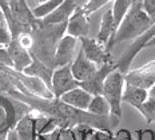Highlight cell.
<instances>
[{
	"instance_id": "cell-1",
	"label": "cell",
	"mask_w": 155,
	"mask_h": 140,
	"mask_svg": "<svg viewBox=\"0 0 155 140\" xmlns=\"http://www.w3.org/2000/svg\"><path fill=\"white\" fill-rule=\"evenodd\" d=\"M8 95L28 104L41 115L54 118L58 122L59 128H74V127L79 124H87L91 125L95 129L112 131L120 122V119L115 118L112 115L108 116V118H104V116L90 113L87 111L74 108L68 104L63 103L59 97L41 99V97H36L32 95H25V93H21L20 91L14 88L8 91Z\"/></svg>"
},
{
	"instance_id": "cell-2",
	"label": "cell",
	"mask_w": 155,
	"mask_h": 140,
	"mask_svg": "<svg viewBox=\"0 0 155 140\" xmlns=\"http://www.w3.org/2000/svg\"><path fill=\"white\" fill-rule=\"evenodd\" d=\"M66 31L67 23L43 24L40 20L38 27L31 31L34 36V45L31 48L32 56L55 70V52L60 39L66 35Z\"/></svg>"
},
{
	"instance_id": "cell-3",
	"label": "cell",
	"mask_w": 155,
	"mask_h": 140,
	"mask_svg": "<svg viewBox=\"0 0 155 140\" xmlns=\"http://www.w3.org/2000/svg\"><path fill=\"white\" fill-rule=\"evenodd\" d=\"M153 23H154V20L143 9L142 0H137V2L131 5L130 11L126 15L123 21L119 24L118 30H116V34H115V37L111 43V48L124 40L138 39L153 25Z\"/></svg>"
},
{
	"instance_id": "cell-4",
	"label": "cell",
	"mask_w": 155,
	"mask_h": 140,
	"mask_svg": "<svg viewBox=\"0 0 155 140\" xmlns=\"http://www.w3.org/2000/svg\"><path fill=\"white\" fill-rule=\"evenodd\" d=\"M126 87V77L124 73L115 70L106 77L103 84L102 95L107 99L111 107V115L118 119H122V103H123V92Z\"/></svg>"
},
{
	"instance_id": "cell-5",
	"label": "cell",
	"mask_w": 155,
	"mask_h": 140,
	"mask_svg": "<svg viewBox=\"0 0 155 140\" xmlns=\"http://www.w3.org/2000/svg\"><path fill=\"white\" fill-rule=\"evenodd\" d=\"M126 81L148 91V99L155 102V61L147 63L126 73Z\"/></svg>"
},
{
	"instance_id": "cell-6",
	"label": "cell",
	"mask_w": 155,
	"mask_h": 140,
	"mask_svg": "<svg viewBox=\"0 0 155 140\" xmlns=\"http://www.w3.org/2000/svg\"><path fill=\"white\" fill-rule=\"evenodd\" d=\"M79 40L82 44V51L86 55V57L98 67H102L103 64L114 61V56H112L111 51H108L107 47L104 44L99 43L95 37L92 39L90 36H84L80 37Z\"/></svg>"
},
{
	"instance_id": "cell-7",
	"label": "cell",
	"mask_w": 155,
	"mask_h": 140,
	"mask_svg": "<svg viewBox=\"0 0 155 140\" xmlns=\"http://www.w3.org/2000/svg\"><path fill=\"white\" fill-rule=\"evenodd\" d=\"M80 87L78 81L72 75L71 71V64L63 67H58L54 70L52 79H51V91L54 93V97H60L66 92Z\"/></svg>"
},
{
	"instance_id": "cell-8",
	"label": "cell",
	"mask_w": 155,
	"mask_h": 140,
	"mask_svg": "<svg viewBox=\"0 0 155 140\" xmlns=\"http://www.w3.org/2000/svg\"><path fill=\"white\" fill-rule=\"evenodd\" d=\"M115 70H118V61L116 60L111 61V63H107V64H103L102 67L98 68L96 73L94 75L91 79L80 83V87L84 88L88 93H91L92 96L94 95H102L103 84H104L106 77Z\"/></svg>"
},
{
	"instance_id": "cell-9",
	"label": "cell",
	"mask_w": 155,
	"mask_h": 140,
	"mask_svg": "<svg viewBox=\"0 0 155 140\" xmlns=\"http://www.w3.org/2000/svg\"><path fill=\"white\" fill-rule=\"evenodd\" d=\"M78 40L79 39L71 36L68 34H66L60 39L59 44L56 47V52H55V68L68 66L72 63Z\"/></svg>"
},
{
	"instance_id": "cell-10",
	"label": "cell",
	"mask_w": 155,
	"mask_h": 140,
	"mask_svg": "<svg viewBox=\"0 0 155 140\" xmlns=\"http://www.w3.org/2000/svg\"><path fill=\"white\" fill-rule=\"evenodd\" d=\"M98 68L99 67L96 66V64H94L91 60L87 59L82 50L78 52L76 57L72 60V63H71L72 75H74V77L79 81V84L91 79L94 75L96 73Z\"/></svg>"
},
{
	"instance_id": "cell-11",
	"label": "cell",
	"mask_w": 155,
	"mask_h": 140,
	"mask_svg": "<svg viewBox=\"0 0 155 140\" xmlns=\"http://www.w3.org/2000/svg\"><path fill=\"white\" fill-rule=\"evenodd\" d=\"M90 27H91L90 15L83 8H79V9H76V12L67 21L66 34H68L76 39H80V37L88 36Z\"/></svg>"
},
{
	"instance_id": "cell-12",
	"label": "cell",
	"mask_w": 155,
	"mask_h": 140,
	"mask_svg": "<svg viewBox=\"0 0 155 140\" xmlns=\"http://www.w3.org/2000/svg\"><path fill=\"white\" fill-rule=\"evenodd\" d=\"M116 30H118V25L115 24L111 8H108L102 16L101 25H99V31H98V34H96L95 39L99 41V43L104 44L108 51H111V43L115 37Z\"/></svg>"
},
{
	"instance_id": "cell-13",
	"label": "cell",
	"mask_w": 155,
	"mask_h": 140,
	"mask_svg": "<svg viewBox=\"0 0 155 140\" xmlns=\"http://www.w3.org/2000/svg\"><path fill=\"white\" fill-rule=\"evenodd\" d=\"M9 56L14 63V70L16 72H23L32 63V54L28 50L23 48L16 40H12L11 44L7 47Z\"/></svg>"
},
{
	"instance_id": "cell-14",
	"label": "cell",
	"mask_w": 155,
	"mask_h": 140,
	"mask_svg": "<svg viewBox=\"0 0 155 140\" xmlns=\"http://www.w3.org/2000/svg\"><path fill=\"white\" fill-rule=\"evenodd\" d=\"M59 99L62 100L63 103L74 107V108L87 111L90 103H91L92 95L88 93L84 88H82V87H78V88H74V90L68 91V92H66L64 95L60 96Z\"/></svg>"
},
{
	"instance_id": "cell-15",
	"label": "cell",
	"mask_w": 155,
	"mask_h": 140,
	"mask_svg": "<svg viewBox=\"0 0 155 140\" xmlns=\"http://www.w3.org/2000/svg\"><path fill=\"white\" fill-rule=\"evenodd\" d=\"M35 112L31 111L30 113L24 115L15 125V131L19 140H35L36 139V128H35Z\"/></svg>"
},
{
	"instance_id": "cell-16",
	"label": "cell",
	"mask_w": 155,
	"mask_h": 140,
	"mask_svg": "<svg viewBox=\"0 0 155 140\" xmlns=\"http://www.w3.org/2000/svg\"><path fill=\"white\" fill-rule=\"evenodd\" d=\"M23 73L39 77V79H41L51 88V79H52L54 68L44 64L43 61H40L39 59H36V57L32 56V63L23 71Z\"/></svg>"
},
{
	"instance_id": "cell-17",
	"label": "cell",
	"mask_w": 155,
	"mask_h": 140,
	"mask_svg": "<svg viewBox=\"0 0 155 140\" xmlns=\"http://www.w3.org/2000/svg\"><path fill=\"white\" fill-rule=\"evenodd\" d=\"M148 99V91L139 86H134L126 81L124 92H123V103H128L131 107L137 108Z\"/></svg>"
},
{
	"instance_id": "cell-18",
	"label": "cell",
	"mask_w": 155,
	"mask_h": 140,
	"mask_svg": "<svg viewBox=\"0 0 155 140\" xmlns=\"http://www.w3.org/2000/svg\"><path fill=\"white\" fill-rule=\"evenodd\" d=\"M87 112L108 118V116H111V107H110L107 99L103 95H94L91 103H90L88 108H87Z\"/></svg>"
},
{
	"instance_id": "cell-19",
	"label": "cell",
	"mask_w": 155,
	"mask_h": 140,
	"mask_svg": "<svg viewBox=\"0 0 155 140\" xmlns=\"http://www.w3.org/2000/svg\"><path fill=\"white\" fill-rule=\"evenodd\" d=\"M132 4H134V0H114L112 7H111V12H112V16H114L115 24L118 27L123 21L126 15L128 14Z\"/></svg>"
},
{
	"instance_id": "cell-20",
	"label": "cell",
	"mask_w": 155,
	"mask_h": 140,
	"mask_svg": "<svg viewBox=\"0 0 155 140\" xmlns=\"http://www.w3.org/2000/svg\"><path fill=\"white\" fill-rule=\"evenodd\" d=\"M62 3H63V0H48V2L43 3V4L36 5V7L32 9V14H34V16L36 19L41 20V19H44L50 14H52Z\"/></svg>"
},
{
	"instance_id": "cell-21",
	"label": "cell",
	"mask_w": 155,
	"mask_h": 140,
	"mask_svg": "<svg viewBox=\"0 0 155 140\" xmlns=\"http://www.w3.org/2000/svg\"><path fill=\"white\" fill-rule=\"evenodd\" d=\"M135 109L139 111V113L144 118L147 124H151L155 122V102H153L151 99H147L143 104H140Z\"/></svg>"
},
{
	"instance_id": "cell-22",
	"label": "cell",
	"mask_w": 155,
	"mask_h": 140,
	"mask_svg": "<svg viewBox=\"0 0 155 140\" xmlns=\"http://www.w3.org/2000/svg\"><path fill=\"white\" fill-rule=\"evenodd\" d=\"M12 41V34L9 31L7 23H0V44L3 47H8Z\"/></svg>"
},
{
	"instance_id": "cell-23",
	"label": "cell",
	"mask_w": 155,
	"mask_h": 140,
	"mask_svg": "<svg viewBox=\"0 0 155 140\" xmlns=\"http://www.w3.org/2000/svg\"><path fill=\"white\" fill-rule=\"evenodd\" d=\"M88 140H115V133L104 129H94Z\"/></svg>"
},
{
	"instance_id": "cell-24",
	"label": "cell",
	"mask_w": 155,
	"mask_h": 140,
	"mask_svg": "<svg viewBox=\"0 0 155 140\" xmlns=\"http://www.w3.org/2000/svg\"><path fill=\"white\" fill-rule=\"evenodd\" d=\"M108 2H111V0H88V3L83 7V9H84L88 15H91L95 11H98L99 8H102L104 4H107Z\"/></svg>"
},
{
	"instance_id": "cell-25",
	"label": "cell",
	"mask_w": 155,
	"mask_h": 140,
	"mask_svg": "<svg viewBox=\"0 0 155 140\" xmlns=\"http://www.w3.org/2000/svg\"><path fill=\"white\" fill-rule=\"evenodd\" d=\"M0 66L4 68H14V63H12V59L9 56L7 47L0 48Z\"/></svg>"
},
{
	"instance_id": "cell-26",
	"label": "cell",
	"mask_w": 155,
	"mask_h": 140,
	"mask_svg": "<svg viewBox=\"0 0 155 140\" xmlns=\"http://www.w3.org/2000/svg\"><path fill=\"white\" fill-rule=\"evenodd\" d=\"M142 5L147 15L155 21V0H142Z\"/></svg>"
},
{
	"instance_id": "cell-27",
	"label": "cell",
	"mask_w": 155,
	"mask_h": 140,
	"mask_svg": "<svg viewBox=\"0 0 155 140\" xmlns=\"http://www.w3.org/2000/svg\"><path fill=\"white\" fill-rule=\"evenodd\" d=\"M59 140H78L74 128H60Z\"/></svg>"
},
{
	"instance_id": "cell-28",
	"label": "cell",
	"mask_w": 155,
	"mask_h": 140,
	"mask_svg": "<svg viewBox=\"0 0 155 140\" xmlns=\"http://www.w3.org/2000/svg\"><path fill=\"white\" fill-rule=\"evenodd\" d=\"M115 140H134L130 129H120L115 133Z\"/></svg>"
},
{
	"instance_id": "cell-29",
	"label": "cell",
	"mask_w": 155,
	"mask_h": 140,
	"mask_svg": "<svg viewBox=\"0 0 155 140\" xmlns=\"http://www.w3.org/2000/svg\"><path fill=\"white\" fill-rule=\"evenodd\" d=\"M46 2H48V0H27V4L30 5L31 9H34L36 5L43 4V3H46Z\"/></svg>"
},
{
	"instance_id": "cell-30",
	"label": "cell",
	"mask_w": 155,
	"mask_h": 140,
	"mask_svg": "<svg viewBox=\"0 0 155 140\" xmlns=\"http://www.w3.org/2000/svg\"><path fill=\"white\" fill-rule=\"evenodd\" d=\"M7 140H19L15 129H9V131H8V133H7Z\"/></svg>"
},
{
	"instance_id": "cell-31",
	"label": "cell",
	"mask_w": 155,
	"mask_h": 140,
	"mask_svg": "<svg viewBox=\"0 0 155 140\" xmlns=\"http://www.w3.org/2000/svg\"><path fill=\"white\" fill-rule=\"evenodd\" d=\"M5 21V16H4V12H3V9L0 8V23H4Z\"/></svg>"
},
{
	"instance_id": "cell-32",
	"label": "cell",
	"mask_w": 155,
	"mask_h": 140,
	"mask_svg": "<svg viewBox=\"0 0 155 140\" xmlns=\"http://www.w3.org/2000/svg\"><path fill=\"white\" fill-rule=\"evenodd\" d=\"M7 133L8 132H0V140H7Z\"/></svg>"
},
{
	"instance_id": "cell-33",
	"label": "cell",
	"mask_w": 155,
	"mask_h": 140,
	"mask_svg": "<svg viewBox=\"0 0 155 140\" xmlns=\"http://www.w3.org/2000/svg\"><path fill=\"white\" fill-rule=\"evenodd\" d=\"M143 133H144V131H138V140H143Z\"/></svg>"
},
{
	"instance_id": "cell-34",
	"label": "cell",
	"mask_w": 155,
	"mask_h": 140,
	"mask_svg": "<svg viewBox=\"0 0 155 140\" xmlns=\"http://www.w3.org/2000/svg\"><path fill=\"white\" fill-rule=\"evenodd\" d=\"M2 47H3V45H2V44H0V48H2Z\"/></svg>"
},
{
	"instance_id": "cell-35",
	"label": "cell",
	"mask_w": 155,
	"mask_h": 140,
	"mask_svg": "<svg viewBox=\"0 0 155 140\" xmlns=\"http://www.w3.org/2000/svg\"><path fill=\"white\" fill-rule=\"evenodd\" d=\"M135 2H137V0H134V3H135Z\"/></svg>"
}]
</instances>
